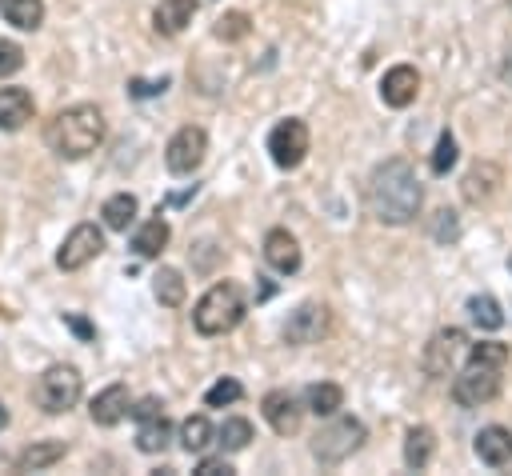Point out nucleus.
Listing matches in <instances>:
<instances>
[{"label":"nucleus","mask_w":512,"mask_h":476,"mask_svg":"<svg viewBox=\"0 0 512 476\" xmlns=\"http://www.w3.org/2000/svg\"><path fill=\"white\" fill-rule=\"evenodd\" d=\"M240 320H244V292H240V284H232V280L212 284V288L196 300V308H192V324H196L200 336H224V332H232Z\"/></svg>","instance_id":"obj_3"},{"label":"nucleus","mask_w":512,"mask_h":476,"mask_svg":"<svg viewBox=\"0 0 512 476\" xmlns=\"http://www.w3.org/2000/svg\"><path fill=\"white\" fill-rule=\"evenodd\" d=\"M468 316H472V324H476V328H484V332H496V328L504 324L500 300H496V296H488V292L468 300Z\"/></svg>","instance_id":"obj_29"},{"label":"nucleus","mask_w":512,"mask_h":476,"mask_svg":"<svg viewBox=\"0 0 512 476\" xmlns=\"http://www.w3.org/2000/svg\"><path fill=\"white\" fill-rule=\"evenodd\" d=\"M416 92H420V72H416L412 64H396V68H388L384 80H380V100H384L388 108H408V104L416 100Z\"/></svg>","instance_id":"obj_13"},{"label":"nucleus","mask_w":512,"mask_h":476,"mask_svg":"<svg viewBox=\"0 0 512 476\" xmlns=\"http://www.w3.org/2000/svg\"><path fill=\"white\" fill-rule=\"evenodd\" d=\"M104 252V232L96 228V224H76L68 236H64V244L56 248V268H64V272H76V268H84V264H92L96 256Z\"/></svg>","instance_id":"obj_10"},{"label":"nucleus","mask_w":512,"mask_h":476,"mask_svg":"<svg viewBox=\"0 0 512 476\" xmlns=\"http://www.w3.org/2000/svg\"><path fill=\"white\" fill-rule=\"evenodd\" d=\"M468 336L460 332V328H440V332H432V340L424 344V356H420V364H424V372L432 376V380H444V376H452L456 372V364L468 356Z\"/></svg>","instance_id":"obj_7"},{"label":"nucleus","mask_w":512,"mask_h":476,"mask_svg":"<svg viewBox=\"0 0 512 476\" xmlns=\"http://www.w3.org/2000/svg\"><path fill=\"white\" fill-rule=\"evenodd\" d=\"M0 16L20 32H36L44 24V0H0Z\"/></svg>","instance_id":"obj_22"},{"label":"nucleus","mask_w":512,"mask_h":476,"mask_svg":"<svg viewBox=\"0 0 512 476\" xmlns=\"http://www.w3.org/2000/svg\"><path fill=\"white\" fill-rule=\"evenodd\" d=\"M500 80L504 84H512V48L504 52V60H500Z\"/></svg>","instance_id":"obj_39"},{"label":"nucleus","mask_w":512,"mask_h":476,"mask_svg":"<svg viewBox=\"0 0 512 476\" xmlns=\"http://www.w3.org/2000/svg\"><path fill=\"white\" fill-rule=\"evenodd\" d=\"M36 112L28 88H0V132H20Z\"/></svg>","instance_id":"obj_17"},{"label":"nucleus","mask_w":512,"mask_h":476,"mask_svg":"<svg viewBox=\"0 0 512 476\" xmlns=\"http://www.w3.org/2000/svg\"><path fill=\"white\" fill-rule=\"evenodd\" d=\"M160 412H164V404H160L156 396H148V400H140V404L132 408V416H136V420H148V416H160Z\"/></svg>","instance_id":"obj_37"},{"label":"nucleus","mask_w":512,"mask_h":476,"mask_svg":"<svg viewBox=\"0 0 512 476\" xmlns=\"http://www.w3.org/2000/svg\"><path fill=\"white\" fill-rule=\"evenodd\" d=\"M432 172L436 176H444L452 164H456V140H452V132H440V140H436V148H432Z\"/></svg>","instance_id":"obj_32"},{"label":"nucleus","mask_w":512,"mask_h":476,"mask_svg":"<svg viewBox=\"0 0 512 476\" xmlns=\"http://www.w3.org/2000/svg\"><path fill=\"white\" fill-rule=\"evenodd\" d=\"M80 392H84V380H80V372H76L72 364H48V368L40 372L36 388H32V400H36L48 416H60V412L76 408Z\"/></svg>","instance_id":"obj_4"},{"label":"nucleus","mask_w":512,"mask_h":476,"mask_svg":"<svg viewBox=\"0 0 512 476\" xmlns=\"http://www.w3.org/2000/svg\"><path fill=\"white\" fill-rule=\"evenodd\" d=\"M212 440H216V428L208 424V416H188V420L180 424V448H184L188 456H200Z\"/></svg>","instance_id":"obj_26"},{"label":"nucleus","mask_w":512,"mask_h":476,"mask_svg":"<svg viewBox=\"0 0 512 476\" xmlns=\"http://www.w3.org/2000/svg\"><path fill=\"white\" fill-rule=\"evenodd\" d=\"M364 440H368L364 420H356V416H336L332 424H324V428L312 436V456H316L320 464H344Z\"/></svg>","instance_id":"obj_6"},{"label":"nucleus","mask_w":512,"mask_h":476,"mask_svg":"<svg viewBox=\"0 0 512 476\" xmlns=\"http://www.w3.org/2000/svg\"><path fill=\"white\" fill-rule=\"evenodd\" d=\"M468 356H480V360H492V364H508V344L500 340H480L468 348Z\"/></svg>","instance_id":"obj_35"},{"label":"nucleus","mask_w":512,"mask_h":476,"mask_svg":"<svg viewBox=\"0 0 512 476\" xmlns=\"http://www.w3.org/2000/svg\"><path fill=\"white\" fill-rule=\"evenodd\" d=\"M128 412H132V396H128V384H108V388H100V392L92 396V404H88V416H92L100 428H112V424H120Z\"/></svg>","instance_id":"obj_14"},{"label":"nucleus","mask_w":512,"mask_h":476,"mask_svg":"<svg viewBox=\"0 0 512 476\" xmlns=\"http://www.w3.org/2000/svg\"><path fill=\"white\" fill-rule=\"evenodd\" d=\"M304 408L316 412V416H336L344 408V388L332 384V380H316L304 388Z\"/></svg>","instance_id":"obj_20"},{"label":"nucleus","mask_w":512,"mask_h":476,"mask_svg":"<svg viewBox=\"0 0 512 476\" xmlns=\"http://www.w3.org/2000/svg\"><path fill=\"white\" fill-rule=\"evenodd\" d=\"M476 456H480V464H488V468H504L508 460H512V432L504 428V424H488V428H480L476 432Z\"/></svg>","instance_id":"obj_16"},{"label":"nucleus","mask_w":512,"mask_h":476,"mask_svg":"<svg viewBox=\"0 0 512 476\" xmlns=\"http://www.w3.org/2000/svg\"><path fill=\"white\" fill-rule=\"evenodd\" d=\"M216 36L220 40H244L248 36V16L244 12H224L216 20Z\"/></svg>","instance_id":"obj_33"},{"label":"nucleus","mask_w":512,"mask_h":476,"mask_svg":"<svg viewBox=\"0 0 512 476\" xmlns=\"http://www.w3.org/2000/svg\"><path fill=\"white\" fill-rule=\"evenodd\" d=\"M324 332H328V308L324 304H300L284 324L288 344H316Z\"/></svg>","instance_id":"obj_12"},{"label":"nucleus","mask_w":512,"mask_h":476,"mask_svg":"<svg viewBox=\"0 0 512 476\" xmlns=\"http://www.w3.org/2000/svg\"><path fill=\"white\" fill-rule=\"evenodd\" d=\"M104 140V112L96 104H72L60 108L48 128H44V144L60 156V160H80L88 152H96Z\"/></svg>","instance_id":"obj_2"},{"label":"nucleus","mask_w":512,"mask_h":476,"mask_svg":"<svg viewBox=\"0 0 512 476\" xmlns=\"http://www.w3.org/2000/svg\"><path fill=\"white\" fill-rule=\"evenodd\" d=\"M500 372H504V364L468 356L464 372L452 380V400H456L460 408H480V404L496 400V396H500Z\"/></svg>","instance_id":"obj_5"},{"label":"nucleus","mask_w":512,"mask_h":476,"mask_svg":"<svg viewBox=\"0 0 512 476\" xmlns=\"http://www.w3.org/2000/svg\"><path fill=\"white\" fill-rule=\"evenodd\" d=\"M432 452H436V432H432L428 424L408 428V436H404V464L420 472V468H428Z\"/></svg>","instance_id":"obj_21"},{"label":"nucleus","mask_w":512,"mask_h":476,"mask_svg":"<svg viewBox=\"0 0 512 476\" xmlns=\"http://www.w3.org/2000/svg\"><path fill=\"white\" fill-rule=\"evenodd\" d=\"M8 428V408H4V400H0V432Z\"/></svg>","instance_id":"obj_40"},{"label":"nucleus","mask_w":512,"mask_h":476,"mask_svg":"<svg viewBox=\"0 0 512 476\" xmlns=\"http://www.w3.org/2000/svg\"><path fill=\"white\" fill-rule=\"evenodd\" d=\"M440 220H436V236L444 240V236H456V212H436Z\"/></svg>","instance_id":"obj_38"},{"label":"nucleus","mask_w":512,"mask_h":476,"mask_svg":"<svg viewBox=\"0 0 512 476\" xmlns=\"http://www.w3.org/2000/svg\"><path fill=\"white\" fill-rule=\"evenodd\" d=\"M248 440H252V424H248L244 416H228V420L216 428V444H220L224 452H244Z\"/></svg>","instance_id":"obj_30"},{"label":"nucleus","mask_w":512,"mask_h":476,"mask_svg":"<svg viewBox=\"0 0 512 476\" xmlns=\"http://www.w3.org/2000/svg\"><path fill=\"white\" fill-rule=\"evenodd\" d=\"M420 204H424V188H420L416 168L408 160L392 156V160L372 168V176H368V208H372V216L380 224H392V228L412 224L420 216Z\"/></svg>","instance_id":"obj_1"},{"label":"nucleus","mask_w":512,"mask_h":476,"mask_svg":"<svg viewBox=\"0 0 512 476\" xmlns=\"http://www.w3.org/2000/svg\"><path fill=\"white\" fill-rule=\"evenodd\" d=\"M196 476H232V464L224 456H204L196 464Z\"/></svg>","instance_id":"obj_36"},{"label":"nucleus","mask_w":512,"mask_h":476,"mask_svg":"<svg viewBox=\"0 0 512 476\" xmlns=\"http://www.w3.org/2000/svg\"><path fill=\"white\" fill-rule=\"evenodd\" d=\"M136 196L132 192H116V196H108L104 200V208H100V216H104V228H112V232H128V224L136 220Z\"/></svg>","instance_id":"obj_23"},{"label":"nucleus","mask_w":512,"mask_h":476,"mask_svg":"<svg viewBox=\"0 0 512 476\" xmlns=\"http://www.w3.org/2000/svg\"><path fill=\"white\" fill-rule=\"evenodd\" d=\"M204 152H208L204 128L184 124V128H176L172 140L164 144V164H168V172H176V176H192V172L204 164Z\"/></svg>","instance_id":"obj_9"},{"label":"nucleus","mask_w":512,"mask_h":476,"mask_svg":"<svg viewBox=\"0 0 512 476\" xmlns=\"http://www.w3.org/2000/svg\"><path fill=\"white\" fill-rule=\"evenodd\" d=\"M496 180H500V168L496 164H476L468 176H464V200H488L496 192Z\"/></svg>","instance_id":"obj_28"},{"label":"nucleus","mask_w":512,"mask_h":476,"mask_svg":"<svg viewBox=\"0 0 512 476\" xmlns=\"http://www.w3.org/2000/svg\"><path fill=\"white\" fill-rule=\"evenodd\" d=\"M244 396V388H240V380H232V376H224V380H216L208 392H204V404L208 408H224V404H236Z\"/></svg>","instance_id":"obj_31"},{"label":"nucleus","mask_w":512,"mask_h":476,"mask_svg":"<svg viewBox=\"0 0 512 476\" xmlns=\"http://www.w3.org/2000/svg\"><path fill=\"white\" fill-rule=\"evenodd\" d=\"M168 440H172V428H168L164 412H160V416L140 420V428H136V448H140V452H164V448H168Z\"/></svg>","instance_id":"obj_27"},{"label":"nucleus","mask_w":512,"mask_h":476,"mask_svg":"<svg viewBox=\"0 0 512 476\" xmlns=\"http://www.w3.org/2000/svg\"><path fill=\"white\" fill-rule=\"evenodd\" d=\"M308 124L304 120H296V116H288V120H280L272 132H268V156H272V164L276 168H300L304 164V156H308Z\"/></svg>","instance_id":"obj_8"},{"label":"nucleus","mask_w":512,"mask_h":476,"mask_svg":"<svg viewBox=\"0 0 512 476\" xmlns=\"http://www.w3.org/2000/svg\"><path fill=\"white\" fill-rule=\"evenodd\" d=\"M192 16H196V0H160L152 12V24H156V32L176 36L192 24Z\"/></svg>","instance_id":"obj_18"},{"label":"nucleus","mask_w":512,"mask_h":476,"mask_svg":"<svg viewBox=\"0 0 512 476\" xmlns=\"http://www.w3.org/2000/svg\"><path fill=\"white\" fill-rule=\"evenodd\" d=\"M152 292H156V300H160L164 308H180L188 284H184V276H180L176 268H156V276H152Z\"/></svg>","instance_id":"obj_25"},{"label":"nucleus","mask_w":512,"mask_h":476,"mask_svg":"<svg viewBox=\"0 0 512 476\" xmlns=\"http://www.w3.org/2000/svg\"><path fill=\"white\" fill-rule=\"evenodd\" d=\"M168 236H172V228H168V220L156 212V216H148V220L136 228V236H132V248H136V256L152 260V256H160V252H164Z\"/></svg>","instance_id":"obj_19"},{"label":"nucleus","mask_w":512,"mask_h":476,"mask_svg":"<svg viewBox=\"0 0 512 476\" xmlns=\"http://www.w3.org/2000/svg\"><path fill=\"white\" fill-rule=\"evenodd\" d=\"M24 68V48L16 40H0V76H12Z\"/></svg>","instance_id":"obj_34"},{"label":"nucleus","mask_w":512,"mask_h":476,"mask_svg":"<svg viewBox=\"0 0 512 476\" xmlns=\"http://www.w3.org/2000/svg\"><path fill=\"white\" fill-rule=\"evenodd\" d=\"M260 412H264V420H268V428H272L276 436H292V432L300 428V416H304L300 400H296L288 388H272V392H264Z\"/></svg>","instance_id":"obj_11"},{"label":"nucleus","mask_w":512,"mask_h":476,"mask_svg":"<svg viewBox=\"0 0 512 476\" xmlns=\"http://www.w3.org/2000/svg\"><path fill=\"white\" fill-rule=\"evenodd\" d=\"M64 452H68L64 440H40V444H32V448H24V452L16 456V468H20V472H40V468L56 464Z\"/></svg>","instance_id":"obj_24"},{"label":"nucleus","mask_w":512,"mask_h":476,"mask_svg":"<svg viewBox=\"0 0 512 476\" xmlns=\"http://www.w3.org/2000/svg\"><path fill=\"white\" fill-rule=\"evenodd\" d=\"M508 268H512V256H508Z\"/></svg>","instance_id":"obj_41"},{"label":"nucleus","mask_w":512,"mask_h":476,"mask_svg":"<svg viewBox=\"0 0 512 476\" xmlns=\"http://www.w3.org/2000/svg\"><path fill=\"white\" fill-rule=\"evenodd\" d=\"M264 260H268L272 272L292 276V272L300 268V244H296V236L284 232V228H272V232L264 236Z\"/></svg>","instance_id":"obj_15"}]
</instances>
